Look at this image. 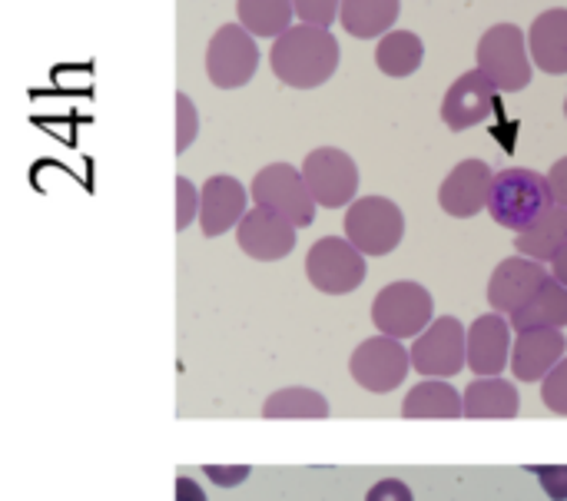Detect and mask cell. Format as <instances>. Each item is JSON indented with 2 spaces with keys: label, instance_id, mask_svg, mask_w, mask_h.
<instances>
[{
  "label": "cell",
  "instance_id": "6da1fadb",
  "mask_svg": "<svg viewBox=\"0 0 567 501\" xmlns=\"http://www.w3.org/2000/svg\"><path fill=\"white\" fill-rule=\"evenodd\" d=\"M269 63L279 83L292 90H316L339 67V40L329 33V27L296 23L282 37H276Z\"/></svg>",
  "mask_w": 567,
  "mask_h": 501
},
{
  "label": "cell",
  "instance_id": "7a4b0ae2",
  "mask_svg": "<svg viewBox=\"0 0 567 501\" xmlns=\"http://www.w3.org/2000/svg\"><path fill=\"white\" fill-rule=\"evenodd\" d=\"M551 206H555V193H551L548 176H542L535 170H525V166H512L505 173H495L488 213H492V219L498 226L525 233Z\"/></svg>",
  "mask_w": 567,
  "mask_h": 501
},
{
  "label": "cell",
  "instance_id": "3957f363",
  "mask_svg": "<svg viewBox=\"0 0 567 501\" xmlns=\"http://www.w3.org/2000/svg\"><path fill=\"white\" fill-rule=\"evenodd\" d=\"M475 60L478 70H485L505 93L525 90L535 73V60L528 57V33L518 23H495L492 30H485Z\"/></svg>",
  "mask_w": 567,
  "mask_h": 501
},
{
  "label": "cell",
  "instance_id": "277c9868",
  "mask_svg": "<svg viewBox=\"0 0 567 501\" xmlns=\"http://www.w3.org/2000/svg\"><path fill=\"white\" fill-rule=\"evenodd\" d=\"M342 226L349 243L365 256H389L405 236V213L385 196H362L349 203Z\"/></svg>",
  "mask_w": 567,
  "mask_h": 501
},
{
  "label": "cell",
  "instance_id": "5b68a950",
  "mask_svg": "<svg viewBox=\"0 0 567 501\" xmlns=\"http://www.w3.org/2000/svg\"><path fill=\"white\" fill-rule=\"evenodd\" d=\"M252 200L256 206H266L272 213H279L282 219H289L296 229L312 226L316 216V196L302 176V170L289 166V163H269L256 173L252 180Z\"/></svg>",
  "mask_w": 567,
  "mask_h": 501
},
{
  "label": "cell",
  "instance_id": "8992f818",
  "mask_svg": "<svg viewBox=\"0 0 567 501\" xmlns=\"http://www.w3.org/2000/svg\"><path fill=\"white\" fill-rule=\"evenodd\" d=\"M432 293L419 283H389L372 303V323L382 336L412 339L422 336L435 319Z\"/></svg>",
  "mask_w": 567,
  "mask_h": 501
},
{
  "label": "cell",
  "instance_id": "52a82bcc",
  "mask_svg": "<svg viewBox=\"0 0 567 501\" xmlns=\"http://www.w3.org/2000/svg\"><path fill=\"white\" fill-rule=\"evenodd\" d=\"M309 283L326 296L355 293L365 283V253L349 243V236H326L306 256Z\"/></svg>",
  "mask_w": 567,
  "mask_h": 501
},
{
  "label": "cell",
  "instance_id": "ba28073f",
  "mask_svg": "<svg viewBox=\"0 0 567 501\" xmlns=\"http://www.w3.org/2000/svg\"><path fill=\"white\" fill-rule=\"evenodd\" d=\"M412 366L422 379H452L468 366V329L455 316L435 319L412 342Z\"/></svg>",
  "mask_w": 567,
  "mask_h": 501
},
{
  "label": "cell",
  "instance_id": "9c48e42d",
  "mask_svg": "<svg viewBox=\"0 0 567 501\" xmlns=\"http://www.w3.org/2000/svg\"><path fill=\"white\" fill-rule=\"evenodd\" d=\"M259 67V47L243 23H226L206 47V76L219 90H236L252 80Z\"/></svg>",
  "mask_w": 567,
  "mask_h": 501
},
{
  "label": "cell",
  "instance_id": "30bf717a",
  "mask_svg": "<svg viewBox=\"0 0 567 501\" xmlns=\"http://www.w3.org/2000/svg\"><path fill=\"white\" fill-rule=\"evenodd\" d=\"M409 369H412V349H405L402 339H392V336L365 339L352 352V362H349L352 379L365 392H375V396H385V392L399 389L405 382Z\"/></svg>",
  "mask_w": 567,
  "mask_h": 501
},
{
  "label": "cell",
  "instance_id": "8fae6325",
  "mask_svg": "<svg viewBox=\"0 0 567 501\" xmlns=\"http://www.w3.org/2000/svg\"><path fill=\"white\" fill-rule=\"evenodd\" d=\"M302 176L322 209H342L346 203H355L359 193V166L346 150L319 146L306 156Z\"/></svg>",
  "mask_w": 567,
  "mask_h": 501
},
{
  "label": "cell",
  "instance_id": "7c38bea8",
  "mask_svg": "<svg viewBox=\"0 0 567 501\" xmlns=\"http://www.w3.org/2000/svg\"><path fill=\"white\" fill-rule=\"evenodd\" d=\"M495 110H498V86L478 67L462 73L445 90V100H442V120L452 133H462V130L485 123Z\"/></svg>",
  "mask_w": 567,
  "mask_h": 501
},
{
  "label": "cell",
  "instance_id": "4fadbf2b",
  "mask_svg": "<svg viewBox=\"0 0 567 501\" xmlns=\"http://www.w3.org/2000/svg\"><path fill=\"white\" fill-rule=\"evenodd\" d=\"M495 186V170L485 160H462L439 190V206L455 219H472L488 209Z\"/></svg>",
  "mask_w": 567,
  "mask_h": 501
},
{
  "label": "cell",
  "instance_id": "5bb4252c",
  "mask_svg": "<svg viewBox=\"0 0 567 501\" xmlns=\"http://www.w3.org/2000/svg\"><path fill=\"white\" fill-rule=\"evenodd\" d=\"M236 239L239 249L259 263H276L286 259L296 249V226L289 219H282L279 213L266 209V206H252L239 226H236Z\"/></svg>",
  "mask_w": 567,
  "mask_h": 501
},
{
  "label": "cell",
  "instance_id": "9a60e30c",
  "mask_svg": "<svg viewBox=\"0 0 567 501\" xmlns=\"http://www.w3.org/2000/svg\"><path fill=\"white\" fill-rule=\"evenodd\" d=\"M551 279V273L545 269L542 259H532V256H512L505 259L492 279H488V303L495 313H518L545 283Z\"/></svg>",
  "mask_w": 567,
  "mask_h": 501
},
{
  "label": "cell",
  "instance_id": "2e32d148",
  "mask_svg": "<svg viewBox=\"0 0 567 501\" xmlns=\"http://www.w3.org/2000/svg\"><path fill=\"white\" fill-rule=\"evenodd\" d=\"M512 319L502 313L478 316L468 326V369L475 376H502L512 366Z\"/></svg>",
  "mask_w": 567,
  "mask_h": 501
},
{
  "label": "cell",
  "instance_id": "e0dca14e",
  "mask_svg": "<svg viewBox=\"0 0 567 501\" xmlns=\"http://www.w3.org/2000/svg\"><path fill=\"white\" fill-rule=\"evenodd\" d=\"M199 193H203V200H199V226H203V236H209V239L229 233L249 213L246 186L236 176H209Z\"/></svg>",
  "mask_w": 567,
  "mask_h": 501
},
{
  "label": "cell",
  "instance_id": "ac0fdd59",
  "mask_svg": "<svg viewBox=\"0 0 567 501\" xmlns=\"http://www.w3.org/2000/svg\"><path fill=\"white\" fill-rule=\"evenodd\" d=\"M567 339L561 329H528L518 333L512 346V372L522 382H545V376L565 359Z\"/></svg>",
  "mask_w": 567,
  "mask_h": 501
},
{
  "label": "cell",
  "instance_id": "d6986e66",
  "mask_svg": "<svg viewBox=\"0 0 567 501\" xmlns=\"http://www.w3.org/2000/svg\"><path fill=\"white\" fill-rule=\"evenodd\" d=\"M528 47H532V60L538 70L561 76L567 73V10L555 7L538 13V20L528 30Z\"/></svg>",
  "mask_w": 567,
  "mask_h": 501
},
{
  "label": "cell",
  "instance_id": "ffe728a7",
  "mask_svg": "<svg viewBox=\"0 0 567 501\" xmlns=\"http://www.w3.org/2000/svg\"><path fill=\"white\" fill-rule=\"evenodd\" d=\"M522 409L518 389L502 376H478L465 389V416L468 419H515Z\"/></svg>",
  "mask_w": 567,
  "mask_h": 501
},
{
  "label": "cell",
  "instance_id": "44dd1931",
  "mask_svg": "<svg viewBox=\"0 0 567 501\" xmlns=\"http://www.w3.org/2000/svg\"><path fill=\"white\" fill-rule=\"evenodd\" d=\"M512 326L515 333H528V329H565L567 326V286L558 283L555 276L518 309L512 313Z\"/></svg>",
  "mask_w": 567,
  "mask_h": 501
},
{
  "label": "cell",
  "instance_id": "7402d4cb",
  "mask_svg": "<svg viewBox=\"0 0 567 501\" xmlns=\"http://www.w3.org/2000/svg\"><path fill=\"white\" fill-rule=\"evenodd\" d=\"M405 419H458L465 416V396L455 392L445 379H429L415 386L402 402Z\"/></svg>",
  "mask_w": 567,
  "mask_h": 501
},
{
  "label": "cell",
  "instance_id": "603a6c76",
  "mask_svg": "<svg viewBox=\"0 0 567 501\" xmlns=\"http://www.w3.org/2000/svg\"><path fill=\"white\" fill-rule=\"evenodd\" d=\"M399 13H402L399 0H342L339 20H342L346 33H352L359 40H375L395 27Z\"/></svg>",
  "mask_w": 567,
  "mask_h": 501
},
{
  "label": "cell",
  "instance_id": "cb8c5ba5",
  "mask_svg": "<svg viewBox=\"0 0 567 501\" xmlns=\"http://www.w3.org/2000/svg\"><path fill=\"white\" fill-rule=\"evenodd\" d=\"M567 246V206L555 203L535 226H528L525 233L515 236V249L522 256H532V259H555L561 249Z\"/></svg>",
  "mask_w": 567,
  "mask_h": 501
},
{
  "label": "cell",
  "instance_id": "d4e9b609",
  "mask_svg": "<svg viewBox=\"0 0 567 501\" xmlns=\"http://www.w3.org/2000/svg\"><path fill=\"white\" fill-rule=\"evenodd\" d=\"M422 57H425V43L412 30H389L375 47L379 70L385 76H395V80L412 76L422 67Z\"/></svg>",
  "mask_w": 567,
  "mask_h": 501
},
{
  "label": "cell",
  "instance_id": "484cf974",
  "mask_svg": "<svg viewBox=\"0 0 567 501\" xmlns=\"http://www.w3.org/2000/svg\"><path fill=\"white\" fill-rule=\"evenodd\" d=\"M239 23L252 37H282L292 27L296 3L292 0H236Z\"/></svg>",
  "mask_w": 567,
  "mask_h": 501
},
{
  "label": "cell",
  "instance_id": "4316f807",
  "mask_svg": "<svg viewBox=\"0 0 567 501\" xmlns=\"http://www.w3.org/2000/svg\"><path fill=\"white\" fill-rule=\"evenodd\" d=\"M266 419H326L329 416V402L312 392V389H279L276 396L266 399L262 406Z\"/></svg>",
  "mask_w": 567,
  "mask_h": 501
},
{
  "label": "cell",
  "instance_id": "83f0119b",
  "mask_svg": "<svg viewBox=\"0 0 567 501\" xmlns=\"http://www.w3.org/2000/svg\"><path fill=\"white\" fill-rule=\"evenodd\" d=\"M199 133V113H196V103L179 90L176 93V153H186L193 146Z\"/></svg>",
  "mask_w": 567,
  "mask_h": 501
},
{
  "label": "cell",
  "instance_id": "f1b7e54d",
  "mask_svg": "<svg viewBox=\"0 0 567 501\" xmlns=\"http://www.w3.org/2000/svg\"><path fill=\"white\" fill-rule=\"evenodd\" d=\"M542 399L551 412L558 416H567V356L545 376L542 382Z\"/></svg>",
  "mask_w": 567,
  "mask_h": 501
},
{
  "label": "cell",
  "instance_id": "f546056e",
  "mask_svg": "<svg viewBox=\"0 0 567 501\" xmlns=\"http://www.w3.org/2000/svg\"><path fill=\"white\" fill-rule=\"evenodd\" d=\"M199 200H203V193L186 176H176V229L179 233L186 226H193V219L199 216Z\"/></svg>",
  "mask_w": 567,
  "mask_h": 501
},
{
  "label": "cell",
  "instance_id": "4dcf8cb0",
  "mask_svg": "<svg viewBox=\"0 0 567 501\" xmlns=\"http://www.w3.org/2000/svg\"><path fill=\"white\" fill-rule=\"evenodd\" d=\"M292 3H296V17L316 27H332V20H339L342 13V0H292Z\"/></svg>",
  "mask_w": 567,
  "mask_h": 501
},
{
  "label": "cell",
  "instance_id": "1f68e13d",
  "mask_svg": "<svg viewBox=\"0 0 567 501\" xmlns=\"http://www.w3.org/2000/svg\"><path fill=\"white\" fill-rule=\"evenodd\" d=\"M528 472L538 476L548 499L567 501V466H528Z\"/></svg>",
  "mask_w": 567,
  "mask_h": 501
},
{
  "label": "cell",
  "instance_id": "d6a6232c",
  "mask_svg": "<svg viewBox=\"0 0 567 501\" xmlns=\"http://www.w3.org/2000/svg\"><path fill=\"white\" fill-rule=\"evenodd\" d=\"M365 501H412V492L405 482L399 479H385L379 485H372V492L365 495Z\"/></svg>",
  "mask_w": 567,
  "mask_h": 501
},
{
  "label": "cell",
  "instance_id": "836d02e7",
  "mask_svg": "<svg viewBox=\"0 0 567 501\" xmlns=\"http://www.w3.org/2000/svg\"><path fill=\"white\" fill-rule=\"evenodd\" d=\"M203 472H206L216 485H239L243 479H249V466H233V469H223V466H203Z\"/></svg>",
  "mask_w": 567,
  "mask_h": 501
},
{
  "label": "cell",
  "instance_id": "e575fe53",
  "mask_svg": "<svg viewBox=\"0 0 567 501\" xmlns=\"http://www.w3.org/2000/svg\"><path fill=\"white\" fill-rule=\"evenodd\" d=\"M548 183H551L555 203L567 206V156H561V160L548 170Z\"/></svg>",
  "mask_w": 567,
  "mask_h": 501
},
{
  "label": "cell",
  "instance_id": "d590c367",
  "mask_svg": "<svg viewBox=\"0 0 567 501\" xmlns=\"http://www.w3.org/2000/svg\"><path fill=\"white\" fill-rule=\"evenodd\" d=\"M176 501H206V492L193 479H176Z\"/></svg>",
  "mask_w": 567,
  "mask_h": 501
},
{
  "label": "cell",
  "instance_id": "8d00e7d4",
  "mask_svg": "<svg viewBox=\"0 0 567 501\" xmlns=\"http://www.w3.org/2000/svg\"><path fill=\"white\" fill-rule=\"evenodd\" d=\"M551 276L567 286V246L558 253V256H555V259H551Z\"/></svg>",
  "mask_w": 567,
  "mask_h": 501
},
{
  "label": "cell",
  "instance_id": "74e56055",
  "mask_svg": "<svg viewBox=\"0 0 567 501\" xmlns=\"http://www.w3.org/2000/svg\"><path fill=\"white\" fill-rule=\"evenodd\" d=\"M565 116H567V100H565Z\"/></svg>",
  "mask_w": 567,
  "mask_h": 501
}]
</instances>
